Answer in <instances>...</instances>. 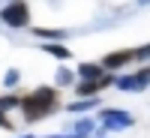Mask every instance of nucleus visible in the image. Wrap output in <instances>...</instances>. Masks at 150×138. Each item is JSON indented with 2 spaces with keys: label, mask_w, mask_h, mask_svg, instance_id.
<instances>
[{
  "label": "nucleus",
  "mask_w": 150,
  "mask_h": 138,
  "mask_svg": "<svg viewBox=\"0 0 150 138\" xmlns=\"http://www.w3.org/2000/svg\"><path fill=\"white\" fill-rule=\"evenodd\" d=\"M54 108H57V87H36V90H30L21 99V114L27 123L48 117Z\"/></svg>",
  "instance_id": "f257e3e1"
},
{
  "label": "nucleus",
  "mask_w": 150,
  "mask_h": 138,
  "mask_svg": "<svg viewBox=\"0 0 150 138\" xmlns=\"http://www.w3.org/2000/svg\"><path fill=\"white\" fill-rule=\"evenodd\" d=\"M0 21L6 24V27H27L30 24V6L27 0H12L0 9Z\"/></svg>",
  "instance_id": "f03ea898"
},
{
  "label": "nucleus",
  "mask_w": 150,
  "mask_h": 138,
  "mask_svg": "<svg viewBox=\"0 0 150 138\" xmlns=\"http://www.w3.org/2000/svg\"><path fill=\"white\" fill-rule=\"evenodd\" d=\"M99 123H102L105 132H117V129H129L135 123V117L120 108H105V111H99Z\"/></svg>",
  "instance_id": "7ed1b4c3"
},
{
  "label": "nucleus",
  "mask_w": 150,
  "mask_h": 138,
  "mask_svg": "<svg viewBox=\"0 0 150 138\" xmlns=\"http://www.w3.org/2000/svg\"><path fill=\"white\" fill-rule=\"evenodd\" d=\"M114 84L123 93H141L144 87H150V66L132 72V75H120V78H114Z\"/></svg>",
  "instance_id": "20e7f679"
},
{
  "label": "nucleus",
  "mask_w": 150,
  "mask_h": 138,
  "mask_svg": "<svg viewBox=\"0 0 150 138\" xmlns=\"http://www.w3.org/2000/svg\"><path fill=\"white\" fill-rule=\"evenodd\" d=\"M105 84H111L108 75H102V78H96V81H78V87H75V93L84 96V99H90V96H99V90H102Z\"/></svg>",
  "instance_id": "39448f33"
},
{
  "label": "nucleus",
  "mask_w": 150,
  "mask_h": 138,
  "mask_svg": "<svg viewBox=\"0 0 150 138\" xmlns=\"http://www.w3.org/2000/svg\"><path fill=\"white\" fill-rule=\"evenodd\" d=\"M135 60V51L132 48H126V51H111V54H105V60H102V69H120L123 63H132Z\"/></svg>",
  "instance_id": "423d86ee"
},
{
  "label": "nucleus",
  "mask_w": 150,
  "mask_h": 138,
  "mask_svg": "<svg viewBox=\"0 0 150 138\" xmlns=\"http://www.w3.org/2000/svg\"><path fill=\"white\" fill-rule=\"evenodd\" d=\"M105 69L102 63H78V78L81 81H96V78H102Z\"/></svg>",
  "instance_id": "0eeeda50"
},
{
  "label": "nucleus",
  "mask_w": 150,
  "mask_h": 138,
  "mask_svg": "<svg viewBox=\"0 0 150 138\" xmlns=\"http://www.w3.org/2000/svg\"><path fill=\"white\" fill-rule=\"evenodd\" d=\"M93 129H96V123H93L90 117H81V120L72 126V135H75V138H90Z\"/></svg>",
  "instance_id": "6e6552de"
},
{
  "label": "nucleus",
  "mask_w": 150,
  "mask_h": 138,
  "mask_svg": "<svg viewBox=\"0 0 150 138\" xmlns=\"http://www.w3.org/2000/svg\"><path fill=\"white\" fill-rule=\"evenodd\" d=\"M42 51L51 54V57H57V60H69V57H72L69 48H66V45H57V42H42Z\"/></svg>",
  "instance_id": "1a4fd4ad"
},
{
  "label": "nucleus",
  "mask_w": 150,
  "mask_h": 138,
  "mask_svg": "<svg viewBox=\"0 0 150 138\" xmlns=\"http://www.w3.org/2000/svg\"><path fill=\"white\" fill-rule=\"evenodd\" d=\"M99 105V96H90V99H78V102H72L66 111H72V114H84V111H90Z\"/></svg>",
  "instance_id": "9d476101"
},
{
  "label": "nucleus",
  "mask_w": 150,
  "mask_h": 138,
  "mask_svg": "<svg viewBox=\"0 0 150 138\" xmlns=\"http://www.w3.org/2000/svg\"><path fill=\"white\" fill-rule=\"evenodd\" d=\"M75 81V75H72V69H66V66H60L57 69V75H54V84L57 87H66V84H72Z\"/></svg>",
  "instance_id": "9b49d317"
},
{
  "label": "nucleus",
  "mask_w": 150,
  "mask_h": 138,
  "mask_svg": "<svg viewBox=\"0 0 150 138\" xmlns=\"http://www.w3.org/2000/svg\"><path fill=\"white\" fill-rule=\"evenodd\" d=\"M0 108H21V99L18 96H0Z\"/></svg>",
  "instance_id": "f8f14e48"
},
{
  "label": "nucleus",
  "mask_w": 150,
  "mask_h": 138,
  "mask_svg": "<svg viewBox=\"0 0 150 138\" xmlns=\"http://www.w3.org/2000/svg\"><path fill=\"white\" fill-rule=\"evenodd\" d=\"M36 36H51V39H63L66 30H48V27H36Z\"/></svg>",
  "instance_id": "ddd939ff"
},
{
  "label": "nucleus",
  "mask_w": 150,
  "mask_h": 138,
  "mask_svg": "<svg viewBox=\"0 0 150 138\" xmlns=\"http://www.w3.org/2000/svg\"><path fill=\"white\" fill-rule=\"evenodd\" d=\"M18 78H21L18 69H9V72H6V78H3V84H6V87H15V84H18Z\"/></svg>",
  "instance_id": "4468645a"
},
{
  "label": "nucleus",
  "mask_w": 150,
  "mask_h": 138,
  "mask_svg": "<svg viewBox=\"0 0 150 138\" xmlns=\"http://www.w3.org/2000/svg\"><path fill=\"white\" fill-rule=\"evenodd\" d=\"M150 57V45H141V48H135V60H147Z\"/></svg>",
  "instance_id": "2eb2a0df"
},
{
  "label": "nucleus",
  "mask_w": 150,
  "mask_h": 138,
  "mask_svg": "<svg viewBox=\"0 0 150 138\" xmlns=\"http://www.w3.org/2000/svg\"><path fill=\"white\" fill-rule=\"evenodd\" d=\"M0 129H12V123H9V117H6L3 108H0Z\"/></svg>",
  "instance_id": "dca6fc26"
},
{
  "label": "nucleus",
  "mask_w": 150,
  "mask_h": 138,
  "mask_svg": "<svg viewBox=\"0 0 150 138\" xmlns=\"http://www.w3.org/2000/svg\"><path fill=\"white\" fill-rule=\"evenodd\" d=\"M21 138H33V135H21Z\"/></svg>",
  "instance_id": "f3484780"
},
{
  "label": "nucleus",
  "mask_w": 150,
  "mask_h": 138,
  "mask_svg": "<svg viewBox=\"0 0 150 138\" xmlns=\"http://www.w3.org/2000/svg\"><path fill=\"white\" fill-rule=\"evenodd\" d=\"M9 3H12V0H9Z\"/></svg>",
  "instance_id": "a211bd4d"
}]
</instances>
